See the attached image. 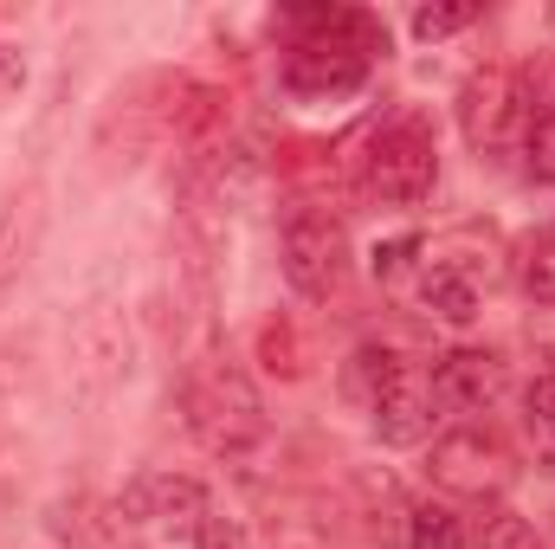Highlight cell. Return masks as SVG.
I'll list each match as a JSON object with an SVG mask.
<instances>
[{
	"instance_id": "14",
	"label": "cell",
	"mask_w": 555,
	"mask_h": 549,
	"mask_svg": "<svg viewBox=\"0 0 555 549\" xmlns=\"http://www.w3.org/2000/svg\"><path fill=\"white\" fill-rule=\"evenodd\" d=\"M524 420H530V439H537V452L555 465V375H543L537 388H530V401H524Z\"/></svg>"
},
{
	"instance_id": "4",
	"label": "cell",
	"mask_w": 555,
	"mask_h": 549,
	"mask_svg": "<svg viewBox=\"0 0 555 549\" xmlns=\"http://www.w3.org/2000/svg\"><path fill=\"white\" fill-rule=\"evenodd\" d=\"M511 478H517V465H511V452H504L498 433H485V426H459V433L433 439V485H439V491L491 505Z\"/></svg>"
},
{
	"instance_id": "8",
	"label": "cell",
	"mask_w": 555,
	"mask_h": 549,
	"mask_svg": "<svg viewBox=\"0 0 555 549\" xmlns=\"http://www.w3.org/2000/svg\"><path fill=\"white\" fill-rule=\"evenodd\" d=\"M504 395V356L491 349H452L433 362V401L446 413H478Z\"/></svg>"
},
{
	"instance_id": "18",
	"label": "cell",
	"mask_w": 555,
	"mask_h": 549,
	"mask_svg": "<svg viewBox=\"0 0 555 549\" xmlns=\"http://www.w3.org/2000/svg\"><path fill=\"white\" fill-rule=\"evenodd\" d=\"M524 284H530L537 304H555V233L530 246V259H524Z\"/></svg>"
},
{
	"instance_id": "5",
	"label": "cell",
	"mask_w": 555,
	"mask_h": 549,
	"mask_svg": "<svg viewBox=\"0 0 555 549\" xmlns=\"http://www.w3.org/2000/svg\"><path fill=\"white\" fill-rule=\"evenodd\" d=\"M524 111H530V98H524L517 72H504V65L472 72L465 91H459V130H465L472 149H498V142H511L517 137V124H524Z\"/></svg>"
},
{
	"instance_id": "11",
	"label": "cell",
	"mask_w": 555,
	"mask_h": 549,
	"mask_svg": "<svg viewBox=\"0 0 555 549\" xmlns=\"http://www.w3.org/2000/svg\"><path fill=\"white\" fill-rule=\"evenodd\" d=\"M395 369H401V356H395V349H382V343H362V349L349 356V369H343V388H349V401L375 408V401H382V388L395 382Z\"/></svg>"
},
{
	"instance_id": "7",
	"label": "cell",
	"mask_w": 555,
	"mask_h": 549,
	"mask_svg": "<svg viewBox=\"0 0 555 549\" xmlns=\"http://www.w3.org/2000/svg\"><path fill=\"white\" fill-rule=\"evenodd\" d=\"M433 369H420V362H408L401 356V369H395V382L382 388V401H375V433L388 439V446H414V439H426L433 433Z\"/></svg>"
},
{
	"instance_id": "9",
	"label": "cell",
	"mask_w": 555,
	"mask_h": 549,
	"mask_svg": "<svg viewBox=\"0 0 555 549\" xmlns=\"http://www.w3.org/2000/svg\"><path fill=\"white\" fill-rule=\"evenodd\" d=\"M485 284H491V266H472V259L446 253V259H433V266H426L420 297H426V310H433V317H446V323H472V317H478V304H485Z\"/></svg>"
},
{
	"instance_id": "13",
	"label": "cell",
	"mask_w": 555,
	"mask_h": 549,
	"mask_svg": "<svg viewBox=\"0 0 555 549\" xmlns=\"http://www.w3.org/2000/svg\"><path fill=\"white\" fill-rule=\"evenodd\" d=\"M485 7L478 0H439V7H414V39H452L465 26H478Z\"/></svg>"
},
{
	"instance_id": "3",
	"label": "cell",
	"mask_w": 555,
	"mask_h": 549,
	"mask_svg": "<svg viewBox=\"0 0 555 549\" xmlns=\"http://www.w3.org/2000/svg\"><path fill=\"white\" fill-rule=\"evenodd\" d=\"M433 181H439V149H433V137H426L420 124L382 130V137L369 142V155H362V188H369L375 201H388V207L426 201Z\"/></svg>"
},
{
	"instance_id": "19",
	"label": "cell",
	"mask_w": 555,
	"mask_h": 549,
	"mask_svg": "<svg viewBox=\"0 0 555 549\" xmlns=\"http://www.w3.org/2000/svg\"><path fill=\"white\" fill-rule=\"evenodd\" d=\"M414 246L420 240H388V246H375V278L388 284V278H401L408 272V259H414Z\"/></svg>"
},
{
	"instance_id": "12",
	"label": "cell",
	"mask_w": 555,
	"mask_h": 549,
	"mask_svg": "<svg viewBox=\"0 0 555 549\" xmlns=\"http://www.w3.org/2000/svg\"><path fill=\"white\" fill-rule=\"evenodd\" d=\"M408 549H465V518L452 505H414L408 511Z\"/></svg>"
},
{
	"instance_id": "15",
	"label": "cell",
	"mask_w": 555,
	"mask_h": 549,
	"mask_svg": "<svg viewBox=\"0 0 555 549\" xmlns=\"http://www.w3.org/2000/svg\"><path fill=\"white\" fill-rule=\"evenodd\" d=\"M259 349H266V369H272V375H284V382H297V375H304V349H297L291 323H266Z\"/></svg>"
},
{
	"instance_id": "10",
	"label": "cell",
	"mask_w": 555,
	"mask_h": 549,
	"mask_svg": "<svg viewBox=\"0 0 555 549\" xmlns=\"http://www.w3.org/2000/svg\"><path fill=\"white\" fill-rule=\"evenodd\" d=\"M465 549H537L530 544V524L511 511V505H478L472 511V524H465Z\"/></svg>"
},
{
	"instance_id": "16",
	"label": "cell",
	"mask_w": 555,
	"mask_h": 549,
	"mask_svg": "<svg viewBox=\"0 0 555 549\" xmlns=\"http://www.w3.org/2000/svg\"><path fill=\"white\" fill-rule=\"evenodd\" d=\"M524 168H530L537 181H555V111H543V117L530 124V137H524Z\"/></svg>"
},
{
	"instance_id": "17",
	"label": "cell",
	"mask_w": 555,
	"mask_h": 549,
	"mask_svg": "<svg viewBox=\"0 0 555 549\" xmlns=\"http://www.w3.org/2000/svg\"><path fill=\"white\" fill-rule=\"evenodd\" d=\"M194 549H253V537H246V524H240V518L207 511V518L194 524Z\"/></svg>"
},
{
	"instance_id": "6",
	"label": "cell",
	"mask_w": 555,
	"mask_h": 549,
	"mask_svg": "<svg viewBox=\"0 0 555 549\" xmlns=\"http://www.w3.org/2000/svg\"><path fill=\"white\" fill-rule=\"evenodd\" d=\"M117 518L124 524H201L207 518V485L188 478V472H142L124 485L117 498Z\"/></svg>"
},
{
	"instance_id": "1",
	"label": "cell",
	"mask_w": 555,
	"mask_h": 549,
	"mask_svg": "<svg viewBox=\"0 0 555 549\" xmlns=\"http://www.w3.org/2000/svg\"><path fill=\"white\" fill-rule=\"evenodd\" d=\"M181 413H188V433L220 459H240L266 439V401L253 375L233 362H201L181 388Z\"/></svg>"
},
{
	"instance_id": "2",
	"label": "cell",
	"mask_w": 555,
	"mask_h": 549,
	"mask_svg": "<svg viewBox=\"0 0 555 549\" xmlns=\"http://www.w3.org/2000/svg\"><path fill=\"white\" fill-rule=\"evenodd\" d=\"M284 278H291L297 297H317V304L343 291V278H349V233H343L336 214L304 207V214L284 220Z\"/></svg>"
}]
</instances>
